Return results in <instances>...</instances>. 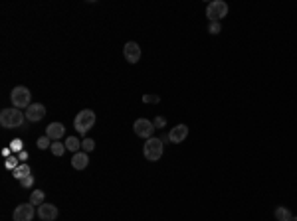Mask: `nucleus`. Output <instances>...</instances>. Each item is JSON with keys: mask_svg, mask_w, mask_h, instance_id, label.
Segmentation results:
<instances>
[{"mask_svg": "<svg viewBox=\"0 0 297 221\" xmlns=\"http://www.w3.org/2000/svg\"><path fill=\"white\" fill-rule=\"evenodd\" d=\"M44 117H46V107L42 103H32L26 109V121L28 123H40Z\"/></svg>", "mask_w": 297, "mask_h": 221, "instance_id": "nucleus-9", "label": "nucleus"}, {"mask_svg": "<svg viewBox=\"0 0 297 221\" xmlns=\"http://www.w3.org/2000/svg\"><path fill=\"white\" fill-rule=\"evenodd\" d=\"M153 125H155V129H163V127H167V119L165 117H157Z\"/></svg>", "mask_w": 297, "mask_h": 221, "instance_id": "nucleus-25", "label": "nucleus"}, {"mask_svg": "<svg viewBox=\"0 0 297 221\" xmlns=\"http://www.w3.org/2000/svg\"><path fill=\"white\" fill-rule=\"evenodd\" d=\"M50 150H52V154H54V156H57V158H60V156H62V154H64L68 148H66V144H62V142L57 140V142H52V148H50Z\"/></svg>", "mask_w": 297, "mask_h": 221, "instance_id": "nucleus-18", "label": "nucleus"}, {"mask_svg": "<svg viewBox=\"0 0 297 221\" xmlns=\"http://www.w3.org/2000/svg\"><path fill=\"white\" fill-rule=\"evenodd\" d=\"M143 103H151V105H157V103H161V97L159 95H143Z\"/></svg>", "mask_w": 297, "mask_h": 221, "instance_id": "nucleus-21", "label": "nucleus"}, {"mask_svg": "<svg viewBox=\"0 0 297 221\" xmlns=\"http://www.w3.org/2000/svg\"><path fill=\"white\" fill-rule=\"evenodd\" d=\"M66 148L68 150H72V152H79V148H81V140H77L75 136H70V138H66Z\"/></svg>", "mask_w": 297, "mask_h": 221, "instance_id": "nucleus-17", "label": "nucleus"}, {"mask_svg": "<svg viewBox=\"0 0 297 221\" xmlns=\"http://www.w3.org/2000/svg\"><path fill=\"white\" fill-rule=\"evenodd\" d=\"M18 158L22 160V162H26V160H28V152H26V150H22V152H18Z\"/></svg>", "mask_w": 297, "mask_h": 221, "instance_id": "nucleus-27", "label": "nucleus"}, {"mask_svg": "<svg viewBox=\"0 0 297 221\" xmlns=\"http://www.w3.org/2000/svg\"><path fill=\"white\" fill-rule=\"evenodd\" d=\"M208 32H210L212 36L220 34V32H222V26H220V22H210V26H208Z\"/></svg>", "mask_w": 297, "mask_h": 221, "instance_id": "nucleus-20", "label": "nucleus"}, {"mask_svg": "<svg viewBox=\"0 0 297 221\" xmlns=\"http://www.w3.org/2000/svg\"><path fill=\"white\" fill-rule=\"evenodd\" d=\"M276 219L278 221H291L293 219V215H291V211H289L287 207H281V205H279L278 209H276Z\"/></svg>", "mask_w": 297, "mask_h": 221, "instance_id": "nucleus-15", "label": "nucleus"}, {"mask_svg": "<svg viewBox=\"0 0 297 221\" xmlns=\"http://www.w3.org/2000/svg\"><path fill=\"white\" fill-rule=\"evenodd\" d=\"M64 134H66V127L62 123H50L46 127V136L52 138V140H56V142L60 138H64Z\"/></svg>", "mask_w": 297, "mask_h": 221, "instance_id": "nucleus-12", "label": "nucleus"}, {"mask_svg": "<svg viewBox=\"0 0 297 221\" xmlns=\"http://www.w3.org/2000/svg\"><path fill=\"white\" fill-rule=\"evenodd\" d=\"M133 130H135V134L141 136V138H151L153 132H155V125H153V121H148V119H137V121L133 123Z\"/></svg>", "mask_w": 297, "mask_h": 221, "instance_id": "nucleus-6", "label": "nucleus"}, {"mask_svg": "<svg viewBox=\"0 0 297 221\" xmlns=\"http://www.w3.org/2000/svg\"><path fill=\"white\" fill-rule=\"evenodd\" d=\"M186 136H188V127L186 125H176V127H172L170 132H168V140L172 142V144H181V142H185Z\"/></svg>", "mask_w": 297, "mask_h": 221, "instance_id": "nucleus-11", "label": "nucleus"}, {"mask_svg": "<svg viewBox=\"0 0 297 221\" xmlns=\"http://www.w3.org/2000/svg\"><path fill=\"white\" fill-rule=\"evenodd\" d=\"M10 150H12V152H22V150H24V146H22V140H20V138L12 140V142H10Z\"/></svg>", "mask_w": 297, "mask_h": 221, "instance_id": "nucleus-24", "label": "nucleus"}, {"mask_svg": "<svg viewBox=\"0 0 297 221\" xmlns=\"http://www.w3.org/2000/svg\"><path fill=\"white\" fill-rule=\"evenodd\" d=\"M34 215H36L34 205L28 202V203H20V205H16V209H14V213H12V219L14 221H32L34 219Z\"/></svg>", "mask_w": 297, "mask_h": 221, "instance_id": "nucleus-7", "label": "nucleus"}, {"mask_svg": "<svg viewBox=\"0 0 297 221\" xmlns=\"http://www.w3.org/2000/svg\"><path fill=\"white\" fill-rule=\"evenodd\" d=\"M38 148L40 150H46V148H52V138H48V136H40L38 138Z\"/></svg>", "mask_w": 297, "mask_h": 221, "instance_id": "nucleus-19", "label": "nucleus"}, {"mask_svg": "<svg viewBox=\"0 0 297 221\" xmlns=\"http://www.w3.org/2000/svg\"><path fill=\"white\" fill-rule=\"evenodd\" d=\"M26 123V113L20 109H2L0 113V125L2 129H20Z\"/></svg>", "mask_w": 297, "mask_h": 221, "instance_id": "nucleus-1", "label": "nucleus"}, {"mask_svg": "<svg viewBox=\"0 0 297 221\" xmlns=\"http://www.w3.org/2000/svg\"><path fill=\"white\" fill-rule=\"evenodd\" d=\"M90 164V156H87V152H75L74 158H72V166H74L75 170H85Z\"/></svg>", "mask_w": 297, "mask_h": 221, "instance_id": "nucleus-13", "label": "nucleus"}, {"mask_svg": "<svg viewBox=\"0 0 297 221\" xmlns=\"http://www.w3.org/2000/svg\"><path fill=\"white\" fill-rule=\"evenodd\" d=\"M226 16H228V4L224 0H212L206 6V18L210 22H220Z\"/></svg>", "mask_w": 297, "mask_h": 221, "instance_id": "nucleus-5", "label": "nucleus"}, {"mask_svg": "<svg viewBox=\"0 0 297 221\" xmlns=\"http://www.w3.org/2000/svg\"><path fill=\"white\" fill-rule=\"evenodd\" d=\"M123 55L127 59V63H139L141 59V48L137 42H127L125 48H123Z\"/></svg>", "mask_w": 297, "mask_h": 221, "instance_id": "nucleus-10", "label": "nucleus"}, {"mask_svg": "<svg viewBox=\"0 0 297 221\" xmlns=\"http://www.w3.org/2000/svg\"><path fill=\"white\" fill-rule=\"evenodd\" d=\"M93 125H95V113H93L92 109H83V110H79V113L75 115L74 127L79 134H85L87 130L92 129Z\"/></svg>", "mask_w": 297, "mask_h": 221, "instance_id": "nucleus-3", "label": "nucleus"}, {"mask_svg": "<svg viewBox=\"0 0 297 221\" xmlns=\"http://www.w3.org/2000/svg\"><path fill=\"white\" fill-rule=\"evenodd\" d=\"M18 160L14 158V156H10L8 160H6V168H10V170H14V168H18Z\"/></svg>", "mask_w": 297, "mask_h": 221, "instance_id": "nucleus-26", "label": "nucleus"}, {"mask_svg": "<svg viewBox=\"0 0 297 221\" xmlns=\"http://www.w3.org/2000/svg\"><path fill=\"white\" fill-rule=\"evenodd\" d=\"M291 221H297V217H293V219H291Z\"/></svg>", "mask_w": 297, "mask_h": 221, "instance_id": "nucleus-28", "label": "nucleus"}, {"mask_svg": "<svg viewBox=\"0 0 297 221\" xmlns=\"http://www.w3.org/2000/svg\"><path fill=\"white\" fill-rule=\"evenodd\" d=\"M20 186H22V188H32V186H34V176L30 174V176L22 178V180H20Z\"/></svg>", "mask_w": 297, "mask_h": 221, "instance_id": "nucleus-23", "label": "nucleus"}, {"mask_svg": "<svg viewBox=\"0 0 297 221\" xmlns=\"http://www.w3.org/2000/svg\"><path fill=\"white\" fill-rule=\"evenodd\" d=\"M26 176H30V166L26 164V162H22L18 168H14V178L20 182V180L26 178Z\"/></svg>", "mask_w": 297, "mask_h": 221, "instance_id": "nucleus-14", "label": "nucleus"}, {"mask_svg": "<svg viewBox=\"0 0 297 221\" xmlns=\"http://www.w3.org/2000/svg\"><path fill=\"white\" fill-rule=\"evenodd\" d=\"M60 215V209H57L54 203H42L38 205V217L42 221H56Z\"/></svg>", "mask_w": 297, "mask_h": 221, "instance_id": "nucleus-8", "label": "nucleus"}, {"mask_svg": "<svg viewBox=\"0 0 297 221\" xmlns=\"http://www.w3.org/2000/svg\"><path fill=\"white\" fill-rule=\"evenodd\" d=\"M30 99H32V93L28 87H24V85H18V87H14L12 93H10V101H12V105H14V109H28L32 103H30Z\"/></svg>", "mask_w": 297, "mask_h": 221, "instance_id": "nucleus-2", "label": "nucleus"}, {"mask_svg": "<svg viewBox=\"0 0 297 221\" xmlns=\"http://www.w3.org/2000/svg\"><path fill=\"white\" fill-rule=\"evenodd\" d=\"M163 140L161 138H147V142H145V146H143V154H145V158H147L148 162H157V160H161V156H163Z\"/></svg>", "mask_w": 297, "mask_h": 221, "instance_id": "nucleus-4", "label": "nucleus"}, {"mask_svg": "<svg viewBox=\"0 0 297 221\" xmlns=\"http://www.w3.org/2000/svg\"><path fill=\"white\" fill-rule=\"evenodd\" d=\"M44 200H46L44 190H34L32 196H30V203H32V205H42V203H46Z\"/></svg>", "mask_w": 297, "mask_h": 221, "instance_id": "nucleus-16", "label": "nucleus"}, {"mask_svg": "<svg viewBox=\"0 0 297 221\" xmlns=\"http://www.w3.org/2000/svg\"><path fill=\"white\" fill-rule=\"evenodd\" d=\"M81 148H83V152H92L93 148H95V140H92V138L81 140Z\"/></svg>", "mask_w": 297, "mask_h": 221, "instance_id": "nucleus-22", "label": "nucleus"}]
</instances>
